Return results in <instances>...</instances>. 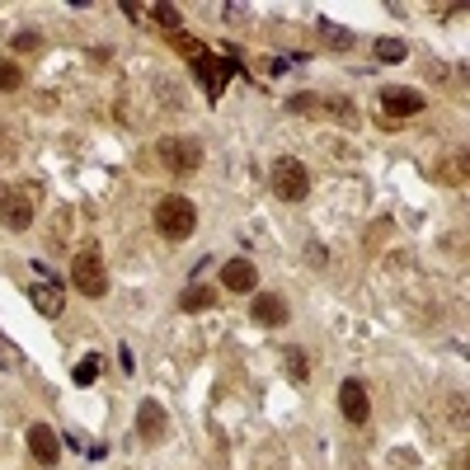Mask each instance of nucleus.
I'll return each instance as SVG.
<instances>
[{
  "label": "nucleus",
  "mask_w": 470,
  "mask_h": 470,
  "mask_svg": "<svg viewBox=\"0 0 470 470\" xmlns=\"http://www.w3.org/2000/svg\"><path fill=\"white\" fill-rule=\"evenodd\" d=\"M71 283L80 296H104L108 292V268H104V250L95 240H85L71 259Z\"/></svg>",
  "instance_id": "nucleus-2"
},
{
  "label": "nucleus",
  "mask_w": 470,
  "mask_h": 470,
  "mask_svg": "<svg viewBox=\"0 0 470 470\" xmlns=\"http://www.w3.org/2000/svg\"><path fill=\"white\" fill-rule=\"evenodd\" d=\"M155 160H160L165 175L188 179V175H198V165H203V146L193 142V136H165V142H155Z\"/></svg>",
  "instance_id": "nucleus-3"
},
{
  "label": "nucleus",
  "mask_w": 470,
  "mask_h": 470,
  "mask_svg": "<svg viewBox=\"0 0 470 470\" xmlns=\"http://www.w3.org/2000/svg\"><path fill=\"white\" fill-rule=\"evenodd\" d=\"M0 132H5V127H0ZM0 155H10V136H0Z\"/></svg>",
  "instance_id": "nucleus-22"
},
{
  "label": "nucleus",
  "mask_w": 470,
  "mask_h": 470,
  "mask_svg": "<svg viewBox=\"0 0 470 470\" xmlns=\"http://www.w3.org/2000/svg\"><path fill=\"white\" fill-rule=\"evenodd\" d=\"M250 320H255V325H264V329H283V325L292 320V306H287V301H283L278 292H264V296H255Z\"/></svg>",
  "instance_id": "nucleus-7"
},
{
  "label": "nucleus",
  "mask_w": 470,
  "mask_h": 470,
  "mask_svg": "<svg viewBox=\"0 0 470 470\" xmlns=\"http://www.w3.org/2000/svg\"><path fill=\"white\" fill-rule=\"evenodd\" d=\"M216 296H221V292H216L212 283H193V287L179 292V311H188V315H193V311H212Z\"/></svg>",
  "instance_id": "nucleus-13"
},
{
  "label": "nucleus",
  "mask_w": 470,
  "mask_h": 470,
  "mask_svg": "<svg viewBox=\"0 0 470 470\" xmlns=\"http://www.w3.org/2000/svg\"><path fill=\"white\" fill-rule=\"evenodd\" d=\"M95 376H99V357H85V363L75 367V385H90Z\"/></svg>",
  "instance_id": "nucleus-19"
},
{
  "label": "nucleus",
  "mask_w": 470,
  "mask_h": 470,
  "mask_svg": "<svg viewBox=\"0 0 470 470\" xmlns=\"http://www.w3.org/2000/svg\"><path fill=\"white\" fill-rule=\"evenodd\" d=\"M381 108H385L391 118H414V114L424 108V95L409 90V85H385V90H381Z\"/></svg>",
  "instance_id": "nucleus-9"
},
{
  "label": "nucleus",
  "mask_w": 470,
  "mask_h": 470,
  "mask_svg": "<svg viewBox=\"0 0 470 470\" xmlns=\"http://www.w3.org/2000/svg\"><path fill=\"white\" fill-rule=\"evenodd\" d=\"M442 179H456V184H465V155H456V160H447V165H442Z\"/></svg>",
  "instance_id": "nucleus-21"
},
{
  "label": "nucleus",
  "mask_w": 470,
  "mask_h": 470,
  "mask_svg": "<svg viewBox=\"0 0 470 470\" xmlns=\"http://www.w3.org/2000/svg\"><path fill=\"white\" fill-rule=\"evenodd\" d=\"M409 47L400 38H376V62H405Z\"/></svg>",
  "instance_id": "nucleus-16"
},
{
  "label": "nucleus",
  "mask_w": 470,
  "mask_h": 470,
  "mask_svg": "<svg viewBox=\"0 0 470 470\" xmlns=\"http://www.w3.org/2000/svg\"><path fill=\"white\" fill-rule=\"evenodd\" d=\"M320 38H325L329 47H339V52H348V47H353V34H348V29H339V24H329V19H320Z\"/></svg>",
  "instance_id": "nucleus-15"
},
{
  "label": "nucleus",
  "mask_w": 470,
  "mask_h": 470,
  "mask_svg": "<svg viewBox=\"0 0 470 470\" xmlns=\"http://www.w3.org/2000/svg\"><path fill=\"white\" fill-rule=\"evenodd\" d=\"M151 15H155V24H160V29H170V34L179 29V10H175V5H155Z\"/></svg>",
  "instance_id": "nucleus-18"
},
{
  "label": "nucleus",
  "mask_w": 470,
  "mask_h": 470,
  "mask_svg": "<svg viewBox=\"0 0 470 470\" xmlns=\"http://www.w3.org/2000/svg\"><path fill=\"white\" fill-rule=\"evenodd\" d=\"M34 188H0V226L29 231L34 226Z\"/></svg>",
  "instance_id": "nucleus-5"
},
{
  "label": "nucleus",
  "mask_w": 470,
  "mask_h": 470,
  "mask_svg": "<svg viewBox=\"0 0 470 470\" xmlns=\"http://www.w3.org/2000/svg\"><path fill=\"white\" fill-rule=\"evenodd\" d=\"M136 433H142L146 442H165V437H170V414H165L160 400H142V409H136Z\"/></svg>",
  "instance_id": "nucleus-8"
},
{
  "label": "nucleus",
  "mask_w": 470,
  "mask_h": 470,
  "mask_svg": "<svg viewBox=\"0 0 470 470\" xmlns=\"http://www.w3.org/2000/svg\"><path fill=\"white\" fill-rule=\"evenodd\" d=\"M43 47V38L34 34V29H24V34H15V52H38Z\"/></svg>",
  "instance_id": "nucleus-20"
},
{
  "label": "nucleus",
  "mask_w": 470,
  "mask_h": 470,
  "mask_svg": "<svg viewBox=\"0 0 470 470\" xmlns=\"http://www.w3.org/2000/svg\"><path fill=\"white\" fill-rule=\"evenodd\" d=\"M268 184L273 193H278L283 203H301L311 193V175H306V165H301L296 155H283V160H273V170H268Z\"/></svg>",
  "instance_id": "nucleus-4"
},
{
  "label": "nucleus",
  "mask_w": 470,
  "mask_h": 470,
  "mask_svg": "<svg viewBox=\"0 0 470 470\" xmlns=\"http://www.w3.org/2000/svg\"><path fill=\"white\" fill-rule=\"evenodd\" d=\"M29 452H34L38 465H57L62 461V442H57V433H52L47 424H34L29 428Z\"/></svg>",
  "instance_id": "nucleus-10"
},
{
  "label": "nucleus",
  "mask_w": 470,
  "mask_h": 470,
  "mask_svg": "<svg viewBox=\"0 0 470 470\" xmlns=\"http://www.w3.org/2000/svg\"><path fill=\"white\" fill-rule=\"evenodd\" d=\"M34 306H38V315H47V320H57L62 315V306H66V292H62V283H34Z\"/></svg>",
  "instance_id": "nucleus-12"
},
{
  "label": "nucleus",
  "mask_w": 470,
  "mask_h": 470,
  "mask_svg": "<svg viewBox=\"0 0 470 470\" xmlns=\"http://www.w3.org/2000/svg\"><path fill=\"white\" fill-rule=\"evenodd\" d=\"M24 85V66L19 62H0V90H19Z\"/></svg>",
  "instance_id": "nucleus-17"
},
{
  "label": "nucleus",
  "mask_w": 470,
  "mask_h": 470,
  "mask_svg": "<svg viewBox=\"0 0 470 470\" xmlns=\"http://www.w3.org/2000/svg\"><path fill=\"white\" fill-rule=\"evenodd\" d=\"M155 231L165 240H188L193 231H198V207H193L184 193H165V198L155 203Z\"/></svg>",
  "instance_id": "nucleus-1"
},
{
  "label": "nucleus",
  "mask_w": 470,
  "mask_h": 470,
  "mask_svg": "<svg viewBox=\"0 0 470 470\" xmlns=\"http://www.w3.org/2000/svg\"><path fill=\"white\" fill-rule=\"evenodd\" d=\"M221 283H226V292H255L259 273H255L250 259H226L221 264Z\"/></svg>",
  "instance_id": "nucleus-11"
},
{
  "label": "nucleus",
  "mask_w": 470,
  "mask_h": 470,
  "mask_svg": "<svg viewBox=\"0 0 470 470\" xmlns=\"http://www.w3.org/2000/svg\"><path fill=\"white\" fill-rule=\"evenodd\" d=\"M283 367H287V376L301 385V381L311 376V357H306V348H287V353H283Z\"/></svg>",
  "instance_id": "nucleus-14"
},
{
  "label": "nucleus",
  "mask_w": 470,
  "mask_h": 470,
  "mask_svg": "<svg viewBox=\"0 0 470 470\" xmlns=\"http://www.w3.org/2000/svg\"><path fill=\"white\" fill-rule=\"evenodd\" d=\"M339 409H344L348 424H367V419H372V395H367V385H363V381H344V385H339Z\"/></svg>",
  "instance_id": "nucleus-6"
}]
</instances>
